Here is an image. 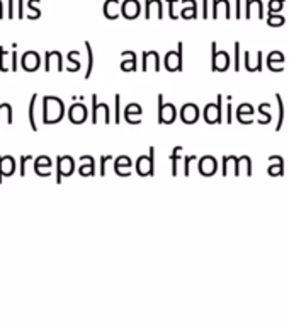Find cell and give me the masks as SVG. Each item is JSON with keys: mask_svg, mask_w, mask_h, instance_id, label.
<instances>
[{"mask_svg": "<svg viewBox=\"0 0 289 327\" xmlns=\"http://www.w3.org/2000/svg\"><path fill=\"white\" fill-rule=\"evenodd\" d=\"M65 116V106L60 98L55 96H45L43 98V121L46 125H55L60 123Z\"/></svg>", "mask_w": 289, "mask_h": 327, "instance_id": "6da1fadb", "label": "cell"}, {"mask_svg": "<svg viewBox=\"0 0 289 327\" xmlns=\"http://www.w3.org/2000/svg\"><path fill=\"white\" fill-rule=\"evenodd\" d=\"M177 118V109L172 102H164V96L158 94V123L170 125Z\"/></svg>", "mask_w": 289, "mask_h": 327, "instance_id": "7a4b0ae2", "label": "cell"}, {"mask_svg": "<svg viewBox=\"0 0 289 327\" xmlns=\"http://www.w3.org/2000/svg\"><path fill=\"white\" fill-rule=\"evenodd\" d=\"M136 172L139 176H153L155 174V147H150L148 155H141L136 160Z\"/></svg>", "mask_w": 289, "mask_h": 327, "instance_id": "3957f363", "label": "cell"}, {"mask_svg": "<svg viewBox=\"0 0 289 327\" xmlns=\"http://www.w3.org/2000/svg\"><path fill=\"white\" fill-rule=\"evenodd\" d=\"M211 51H213V60H211V66L213 72H225L230 66V55L227 51H218L216 49V43H211Z\"/></svg>", "mask_w": 289, "mask_h": 327, "instance_id": "277c9868", "label": "cell"}, {"mask_svg": "<svg viewBox=\"0 0 289 327\" xmlns=\"http://www.w3.org/2000/svg\"><path fill=\"white\" fill-rule=\"evenodd\" d=\"M221 101H223V96H218V102L216 104H213V102H209V104H206L204 108V119L206 123H209V125H218V123H221V119H223V116H221Z\"/></svg>", "mask_w": 289, "mask_h": 327, "instance_id": "5b68a950", "label": "cell"}, {"mask_svg": "<svg viewBox=\"0 0 289 327\" xmlns=\"http://www.w3.org/2000/svg\"><path fill=\"white\" fill-rule=\"evenodd\" d=\"M182 49H184V45L179 41L177 51H168L165 55V68L168 72H181L182 70Z\"/></svg>", "mask_w": 289, "mask_h": 327, "instance_id": "8992f818", "label": "cell"}, {"mask_svg": "<svg viewBox=\"0 0 289 327\" xmlns=\"http://www.w3.org/2000/svg\"><path fill=\"white\" fill-rule=\"evenodd\" d=\"M56 162H58V176H56V182H61L63 178H70V176L74 174L75 162L70 155H66V157L60 155L58 159H56Z\"/></svg>", "mask_w": 289, "mask_h": 327, "instance_id": "52a82bcc", "label": "cell"}, {"mask_svg": "<svg viewBox=\"0 0 289 327\" xmlns=\"http://www.w3.org/2000/svg\"><path fill=\"white\" fill-rule=\"evenodd\" d=\"M87 116H89V109H87V106L84 104V101L72 104V108H70V111H68V119L74 123V125H82V123H85Z\"/></svg>", "mask_w": 289, "mask_h": 327, "instance_id": "ba28073f", "label": "cell"}, {"mask_svg": "<svg viewBox=\"0 0 289 327\" xmlns=\"http://www.w3.org/2000/svg\"><path fill=\"white\" fill-rule=\"evenodd\" d=\"M104 111V119L106 123H111V108L106 102H97V94L92 96V123L97 125L99 121V113Z\"/></svg>", "mask_w": 289, "mask_h": 327, "instance_id": "9c48e42d", "label": "cell"}, {"mask_svg": "<svg viewBox=\"0 0 289 327\" xmlns=\"http://www.w3.org/2000/svg\"><path fill=\"white\" fill-rule=\"evenodd\" d=\"M179 116H181V119L185 123V125H194V123L199 119V108L194 104V102H187V104L182 106Z\"/></svg>", "mask_w": 289, "mask_h": 327, "instance_id": "30bf717a", "label": "cell"}, {"mask_svg": "<svg viewBox=\"0 0 289 327\" xmlns=\"http://www.w3.org/2000/svg\"><path fill=\"white\" fill-rule=\"evenodd\" d=\"M41 65V58H39V53L38 51H26L22 55V68L26 72H36Z\"/></svg>", "mask_w": 289, "mask_h": 327, "instance_id": "8fae6325", "label": "cell"}, {"mask_svg": "<svg viewBox=\"0 0 289 327\" xmlns=\"http://www.w3.org/2000/svg\"><path fill=\"white\" fill-rule=\"evenodd\" d=\"M153 68L155 72H160V55L157 51H143V72Z\"/></svg>", "mask_w": 289, "mask_h": 327, "instance_id": "7c38bea8", "label": "cell"}, {"mask_svg": "<svg viewBox=\"0 0 289 327\" xmlns=\"http://www.w3.org/2000/svg\"><path fill=\"white\" fill-rule=\"evenodd\" d=\"M199 172H201L202 176H211L216 172V169H218V162H216L214 157L211 155H206L202 157V159H199Z\"/></svg>", "mask_w": 289, "mask_h": 327, "instance_id": "4fadbf2b", "label": "cell"}, {"mask_svg": "<svg viewBox=\"0 0 289 327\" xmlns=\"http://www.w3.org/2000/svg\"><path fill=\"white\" fill-rule=\"evenodd\" d=\"M15 172V160L14 157L0 155V182L4 179V176H12Z\"/></svg>", "mask_w": 289, "mask_h": 327, "instance_id": "5bb4252c", "label": "cell"}, {"mask_svg": "<svg viewBox=\"0 0 289 327\" xmlns=\"http://www.w3.org/2000/svg\"><path fill=\"white\" fill-rule=\"evenodd\" d=\"M131 159H129L128 155H119L118 159L114 160V171H116V174H119V176H126L128 178L131 172H129V169H131Z\"/></svg>", "mask_w": 289, "mask_h": 327, "instance_id": "9a60e30c", "label": "cell"}, {"mask_svg": "<svg viewBox=\"0 0 289 327\" xmlns=\"http://www.w3.org/2000/svg\"><path fill=\"white\" fill-rule=\"evenodd\" d=\"M51 159L46 155H41L34 160V171L38 176H43V178H48L49 176V169H51Z\"/></svg>", "mask_w": 289, "mask_h": 327, "instance_id": "2e32d148", "label": "cell"}, {"mask_svg": "<svg viewBox=\"0 0 289 327\" xmlns=\"http://www.w3.org/2000/svg\"><path fill=\"white\" fill-rule=\"evenodd\" d=\"M80 160H82V162H85V164H82V165H80V169H78V174L84 176V178H85V176H94L95 174V160H94V157L82 155Z\"/></svg>", "mask_w": 289, "mask_h": 327, "instance_id": "e0dca14e", "label": "cell"}, {"mask_svg": "<svg viewBox=\"0 0 289 327\" xmlns=\"http://www.w3.org/2000/svg\"><path fill=\"white\" fill-rule=\"evenodd\" d=\"M45 58H46V63H45V70H46V72L53 70V63H56V70H63L61 55H60V51H46Z\"/></svg>", "mask_w": 289, "mask_h": 327, "instance_id": "ac0fdd59", "label": "cell"}, {"mask_svg": "<svg viewBox=\"0 0 289 327\" xmlns=\"http://www.w3.org/2000/svg\"><path fill=\"white\" fill-rule=\"evenodd\" d=\"M252 116H254V106L252 104H240L237 109V118L240 119L243 125H248V123H252Z\"/></svg>", "mask_w": 289, "mask_h": 327, "instance_id": "d6986e66", "label": "cell"}, {"mask_svg": "<svg viewBox=\"0 0 289 327\" xmlns=\"http://www.w3.org/2000/svg\"><path fill=\"white\" fill-rule=\"evenodd\" d=\"M269 174L275 176V174H284V160H282V157L279 155H272L269 157Z\"/></svg>", "mask_w": 289, "mask_h": 327, "instance_id": "ffe728a7", "label": "cell"}, {"mask_svg": "<svg viewBox=\"0 0 289 327\" xmlns=\"http://www.w3.org/2000/svg\"><path fill=\"white\" fill-rule=\"evenodd\" d=\"M36 102H38V94H32L31 98V102H29V125H31V128L34 130V131H38V123H36V118H34V113H36Z\"/></svg>", "mask_w": 289, "mask_h": 327, "instance_id": "44dd1931", "label": "cell"}, {"mask_svg": "<svg viewBox=\"0 0 289 327\" xmlns=\"http://www.w3.org/2000/svg\"><path fill=\"white\" fill-rule=\"evenodd\" d=\"M77 55H80V51H77V49H75V51H70L68 55H66V60H68V72L70 70H72V72H78V70H80V66H82V63L78 62V60H75V56Z\"/></svg>", "mask_w": 289, "mask_h": 327, "instance_id": "7402d4cb", "label": "cell"}, {"mask_svg": "<svg viewBox=\"0 0 289 327\" xmlns=\"http://www.w3.org/2000/svg\"><path fill=\"white\" fill-rule=\"evenodd\" d=\"M141 113H143V109H141V106H139L138 102H129V104L124 108V119H126V123L129 121V118H131L133 114L139 116Z\"/></svg>", "mask_w": 289, "mask_h": 327, "instance_id": "603a6c76", "label": "cell"}, {"mask_svg": "<svg viewBox=\"0 0 289 327\" xmlns=\"http://www.w3.org/2000/svg\"><path fill=\"white\" fill-rule=\"evenodd\" d=\"M85 48H87V70H85V79L92 75V70H94V51H92V46L89 41H85Z\"/></svg>", "mask_w": 289, "mask_h": 327, "instance_id": "cb8c5ba5", "label": "cell"}, {"mask_svg": "<svg viewBox=\"0 0 289 327\" xmlns=\"http://www.w3.org/2000/svg\"><path fill=\"white\" fill-rule=\"evenodd\" d=\"M181 150H182V147H181V145H179V147H174V150H172V155H170L172 174H174V176H177V174H179L177 165H179V160H181Z\"/></svg>", "mask_w": 289, "mask_h": 327, "instance_id": "d4e9b609", "label": "cell"}, {"mask_svg": "<svg viewBox=\"0 0 289 327\" xmlns=\"http://www.w3.org/2000/svg\"><path fill=\"white\" fill-rule=\"evenodd\" d=\"M129 56V60H124V62L121 63V70H124V72H133V70H136V55L135 51H126Z\"/></svg>", "mask_w": 289, "mask_h": 327, "instance_id": "484cf974", "label": "cell"}, {"mask_svg": "<svg viewBox=\"0 0 289 327\" xmlns=\"http://www.w3.org/2000/svg\"><path fill=\"white\" fill-rule=\"evenodd\" d=\"M139 14V5H136L135 2H129L126 7H122V16H126L128 19H133Z\"/></svg>", "mask_w": 289, "mask_h": 327, "instance_id": "4316f807", "label": "cell"}, {"mask_svg": "<svg viewBox=\"0 0 289 327\" xmlns=\"http://www.w3.org/2000/svg\"><path fill=\"white\" fill-rule=\"evenodd\" d=\"M275 99H277V106H279V121H277V126H275V131H279L282 126V121H284V104H282L281 94H275Z\"/></svg>", "mask_w": 289, "mask_h": 327, "instance_id": "83f0119b", "label": "cell"}, {"mask_svg": "<svg viewBox=\"0 0 289 327\" xmlns=\"http://www.w3.org/2000/svg\"><path fill=\"white\" fill-rule=\"evenodd\" d=\"M119 104H121V96L116 94V98H114V123H121V108H119Z\"/></svg>", "mask_w": 289, "mask_h": 327, "instance_id": "f1b7e54d", "label": "cell"}, {"mask_svg": "<svg viewBox=\"0 0 289 327\" xmlns=\"http://www.w3.org/2000/svg\"><path fill=\"white\" fill-rule=\"evenodd\" d=\"M31 160H32L31 155H22L21 159H19V174L26 176V165H28V162H31Z\"/></svg>", "mask_w": 289, "mask_h": 327, "instance_id": "f546056e", "label": "cell"}, {"mask_svg": "<svg viewBox=\"0 0 289 327\" xmlns=\"http://www.w3.org/2000/svg\"><path fill=\"white\" fill-rule=\"evenodd\" d=\"M111 160H112V157H111V155H102V157H101V171H99V174H101V176H106V174H107L106 167H107V164L111 162Z\"/></svg>", "mask_w": 289, "mask_h": 327, "instance_id": "4dcf8cb0", "label": "cell"}, {"mask_svg": "<svg viewBox=\"0 0 289 327\" xmlns=\"http://www.w3.org/2000/svg\"><path fill=\"white\" fill-rule=\"evenodd\" d=\"M272 62L284 63V55H282L281 51H272L271 55H269V58H267V63H272Z\"/></svg>", "mask_w": 289, "mask_h": 327, "instance_id": "1f68e13d", "label": "cell"}, {"mask_svg": "<svg viewBox=\"0 0 289 327\" xmlns=\"http://www.w3.org/2000/svg\"><path fill=\"white\" fill-rule=\"evenodd\" d=\"M5 58H7V51H5L4 46H0V70L2 72H7V65H5Z\"/></svg>", "mask_w": 289, "mask_h": 327, "instance_id": "d6a6232c", "label": "cell"}, {"mask_svg": "<svg viewBox=\"0 0 289 327\" xmlns=\"http://www.w3.org/2000/svg\"><path fill=\"white\" fill-rule=\"evenodd\" d=\"M12 48H14V51L11 53L12 62H11V68H9V70L15 72V70H17V51H15V49H17V43H14V45H12Z\"/></svg>", "mask_w": 289, "mask_h": 327, "instance_id": "836d02e7", "label": "cell"}, {"mask_svg": "<svg viewBox=\"0 0 289 327\" xmlns=\"http://www.w3.org/2000/svg\"><path fill=\"white\" fill-rule=\"evenodd\" d=\"M235 70H240V45L235 43Z\"/></svg>", "mask_w": 289, "mask_h": 327, "instance_id": "e575fe53", "label": "cell"}, {"mask_svg": "<svg viewBox=\"0 0 289 327\" xmlns=\"http://www.w3.org/2000/svg\"><path fill=\"white\" fill-rule=\"evenodd\" d=\"M192 160H196V155H189V157H185V159H184V174L185 176L191 174V169H189V165H191Z\"/></svg>", "mask_w": 289, "mask_h": 327, "instance_id": "d590c367", "label": "cell"}]
</instances>
